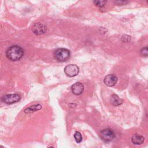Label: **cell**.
Wrapping results in <instances>:
<instances>
[{
    "label": "cell",
    "instance_id": "3957f363",
    "mask_svg": "<svg viewBox=\"0 0 148 148\" xmlns=\"http://www.w3.org/2000/svg\"><path fill=\"white\" fill-rule=\"evenodd\" d=\"M114 137L115 135L114 132L110 128L104 129L101 131L100 138L104 142H110L114 139Z\"/></svg>",
    "mask_w": 148,
    "mask_h": 148
},
{
    "label": "cell",
    "instance_id": "30bf717a",
    "mask_svg": "<svg viewBox=\"0 0 148 148\" xmlns=\"http://www.w3.org/2000/svg\"><path fill=\"white\" fill-rule=\"evenodd\" d=\"M123 101L122 99L120 98L117 95L112 94L110 97V103L112 105L117 106L120 105L123 103Z\"/></svg>",
    "mask_w": 148,
    "mask_h": 148
},
{
    "label": "cell",
    "instance_id": "ba28073f",
    "mask_svg": "<svg viewBox=\"0 0 148 148\" xmlns=\"http://www.w3.org/2000/svg\"><path fill=\"white\" fill-rule=\"evenodd\" d=\"M72 92L76 95H80L84 90V86L82 83L80 82H76L75 84H73L71 87Z\"/></svg>",
    "mask_w": 148,
    "mask_h": 148
},
{
    "label": "cell",
    "instance_id": "8992f818",
    "mask_svg": "<svg viewBox=\"0 0 148 148\" xmlns=\"http://www.w3.org/2000/svg\"><path fill=\"white\" fill-rule=\"evenodd\" d=\"M32 31L35 35H40L44 34L46 32L47 28L43 24L37 23L34 24L32 26Z\"/></svg>",
    "mask_w": 148,
    "mask_h": 148
},
{
    "label": "cell",
    "instance_id": "7a4b0ae2",
    "mask_svg": "<svg viewBox=\"0 0 148 148\" xmlns=\"http://www.w3.org/2000/svg\"><path fill=\"white\" fill-rule=\"evenodd\" d=\"M55 58L61 62L67 60L70 57V51L65 48H60L57 49L54 53Z\"/></svg>",
    "mask_w": 148,
    "mask_h": 148
},
{
    "label": "cell",
    "instance_id": "52a82bcc",
    "mask_svg": "<svg viewBox=\"0 0 148 148\" xmlns=\"http://www.w3.org/2000/svg\"><path fill=\"white\" fill-rule=\"evenodd\" d=\"M117 80L118 79L115 75H108L105 77L103 82L106 86L109 87H112L116 84V83L117 82Z\"/></svg>",
    "mask_w": 148,
    "mask_h": 148
},
{
    "label": "cell",
    "instance_id": "4fadbf2b",
    "mask_svg": "<svg viewBox=\"0 0 148 148\" xmlns=\"http://www.w3.org/2000/svg\"><path fill=\"white\" fill-rule=\"evenodd\" d=\"M94 4L98 7H103L106 3V0H94Z\"/></svg>",
    "mask_w": 148,
    "mask_h": 148
},
{
    "label": "cell",
    "instance_id": "5bb4252c",
    "mask_svg": "<svg viewBox=\"0 0 148 148\" xmlns=\"http://www.w3.org/2000/svg\"><path fill=\"white\" fill-rule=\"evenodd\" d=\"M140 54L143 56H145L147 57L148 55V50H147V47H143V49H141L140 50Z\"/></svg>",
    "mask_w": 148,
    "mask_h": 148
},
{
    "label": "cell",
    "instance_id": "7c38bea8",
    "mask_svg": "<svg viewBox=\"0 0 148 148\" xmlns=\"http://www.w3.org/2000/svg\"><path fill=\"white\" fill-rule=\"evenodd\" d=\"M74 138H75L76 142L78 143L82 141V136L80 132H79L78 131L75 132V133L74 134Z\"/></svg>",
    "mask_w": 148,
    "mask_h": 148
},
{
    "label": "cell",
    "instance_id": "2e32d148",
    "mask_svg": "<svg viewBox=\"0 0 148 148\" xmlns=\"http://www.w3.org/2000/svg\"><path fill=\"white\" fill-rule=\"evenodd\" d=\"M126 3V0H117V3L119 5H123Z\"/></svg>",
    "mask_w": 148,
    "mask_h": 148
},
{
    "label": "cell",
    "instance_id": "5b68a950",
    "mask_svg": "<svg viewBox=\"0 0 148 148\" xmlns=\"http://www.w3.org/2000/svg\"><path fill=\"white\" fill-rule=\"evenodd\" d=\"M64 72L66 75L69 77H73L76 76L79 72V67L75 64H70L66 65L64 68Z\"/></svg>",
    "mask_w": 148,
    "mask_h": 148
},
{
    "label": "cell",
    "instance_id": "9c48e42d",
    "mask_svg": "<svg viewBox=\"0 0 148 148\" xmlns=\"http://www.w3.org/2000/svg\"><path fill=\"white\" fill-rule=\"evenodd\" d=\"M144 140L145 138L138 134H134L131 138V141L135 145H140L143 143Z\"/></svg>",
    "mask_w": 148,
    "mask_h": 148
},
{
    "label": "cell",
    "instance_id": "8fae6325",
    "mask_svg": "<svg viewBox=\"0 0 148 148\" xmlns=\"http://www.w3.org/2000/svg\"><path fill=\"white\" fill-rule=\"evenodd\" d=\"M41 108H42V106L39 104H38V105H35L34 106H31V107L25 109L24 110V112L25 113H30V112H35L38 110H39L41 109Z\"/></svg>",
    "mask_w": 148,
    "mask_h": 148
},
{
    "label": "cell",
    "instance_id": "9a60e30c",
    "mask_svg": "<svg viewBox=\"0 0 148 148\" xmlns=\"http://www.w3.org/2000/svg\"><path fill=\"white\" fill-rule=\"evenodd\" d=\"M122 38H124V40H123V41H124V42H127L130 41V36H128V35H125V36H123Z\"/></svg>",
    "mask_w": 148,
    "mask_h": 148
},
{
    "label": "cell",
    "instance_id": "277c9868",
    "mask_svg": "<svg viewBox=\"0 0 148 148\" xmlns=\"http://www.w3.org/2000/svg\"><path fill=\"white\" fill-rule=\"evenodd\" d=\"M20 100V96L17 94H11L4 95L2 98V101L6 104H12L18 102Z\"/></svg>",
    "mask_w": 148,
    "mask_h": 148
},
{
    "label": "cell",
    "instance_id": "6da1fadb",
    "mask_svg": "<svg viewBox=\"0 0 148 148\" xmlns=\"http://www.w3.org/2000/svg\"><path fill=\"white\" fill-rule=\"evenodd\" d=\"M24 55V50L19 46L14 45L10 47L6 52L7 58L13 61H18L22 58Z\"/></svg>",
    "mask_w": 148,
    "mask_h": 148
}]
</instances>
